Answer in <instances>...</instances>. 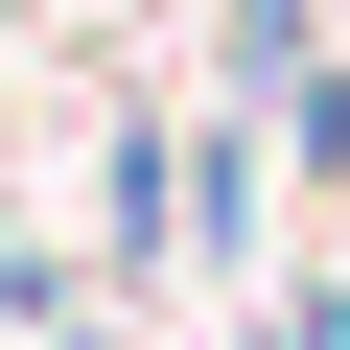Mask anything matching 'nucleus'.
I'll return each mask as SVG.
<instances>
[{
    "mask_svg": "<svg viewBox=\"0 0 350 350\" xmlns=\"http://www.w3.org/2000/svg\"><path fill=\"white\" fill-rule=\"evenodd\" d=\"M234 70L280 94V70H327V0H234Z\"/></svg>",
    "mask_w": 350,
    "mask_h": 350,
    "instance_id": "obj_1",
    "label": "nucleus"
},
{
    "mask_svg": "<svg viewBox=\"0 0 350 350\" xmlns=\"http://www.w3.org/2000/svg\"><path fill=\"white\" fill-rule=\"evenodd\" d=\"M257 350H350V257H304V280L257 304Z\"/></svg>",
    "mask_w": 350,
    "mask_h": 350,
    "instance_id": "obj_2",
    "label": "nucleus"
},
{
    "mask_svg": "<svg viewBox=\"0 0 350 350\" xmlns=\"http://www.w3.org/2000/svg\"><path fill=\"white\" fill-rule=\"evenodd\" d=\"M70 327V280H47V234H0V350H47Z\"/></svg>",
    "mask_w": 350,
    "mask_h": 350,
    "instance_id": "obj_3",
    "label": "nucleus"
}]
</instances>
